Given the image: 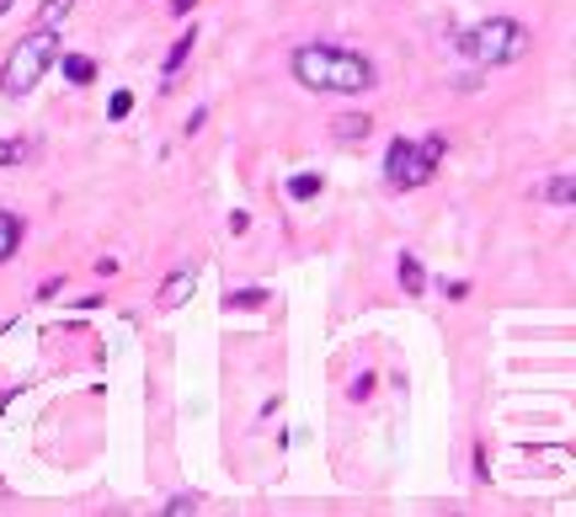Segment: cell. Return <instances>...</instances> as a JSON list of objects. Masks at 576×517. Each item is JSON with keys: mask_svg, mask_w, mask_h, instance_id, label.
<instances>
[{"mask_svg": "<svg viewBox=\"0 0 576 517\" xmlns=\"http://www.w3.org/2000/svg\"><path fill=\"white\" fill-rule=\"evenodd\" d=\"M293 80L310 91H336V96H364L373 80V65L353 48H331V43H304L293 48Z\"/></svg>", "mask_w": 576, "mask_h": 517, "instance_id": "cell-1", "label": "cell"}, {"mask_svg": "<svg viewBox=\"0 0 576 517\" xmlns=\"http://www.w3.org/2000/svg\"><path fill=\"white\" fill-rule=\"evenodd\" d=\"M453 48L464 54V59H475V65H512V59H523L529 54V27L523 22H512V16H492V22H475V27H464V33H453Z\"/></svg>", "mask_w": 576, "mask_h": 517, "instance_id": "cell-2", "label": "cell"}, {"mask_svg": "<svg viewBox=\"0 0 576 517\" xmlns=\"http://www.w3.org/2000/svg\"><path fill=\"white\" fill-rule=\"evenodd\" d=\"M59 59V27H33L27 38L5 54V70H0V91L5 96H27L43 80V70Z\"/></svg>", "mask_w": 576, "mask_h": 517, "instance_id": "cell-3", "label": "cell"}, {"mask_svg": "<svg viewBox=\"0 0 576 517\" xmlns=\"http://www.w3.org/2000/svg\"><path fill=\"white\" fill-rule=\"evenodd\" d=\"M443 134H433V139H390V150H384V176H390V187H401V193H412V187H427L433 176H438V160H443Z\"/></svg>", "mask_w": 576, "mask_h": 517, "instance_id": "cell-4", "label": "cell"}, {"mask_svg": "<svg viewBox=\"0 0 576 517\" xmlns=\"http://www.w3.org/2000/svg\"><path fill=\"white\" fill-rule=\"evenodd\" d=\"M331 134H336L342 145H358V139H369L373 134V118L369 113H342V118L331 123Z\"/></svg>", "mask_w": 576, "mask_h": 517, "instance_id": "cell-5", "label": "cell"}, {"mask_svg": "<svg viewBox=\"0 0 576 517\" xmlns=\"http://www.w3.org/2000/svg\"><path fill=\"white\" fill-rule=\"evenodd\" d=\"M193 38H198V33H182V38L171 43V54H165V76H161V85H176L182 65H187V54H193Z\"/></svg>", "mask_w": 576, "mask_h": 517, "instance_id": "cell-6", "label": "cell"}, {"mask_svg": "<svg viewBox=\"0 0 576 517\" xmlns=\"http://www.w3.org/2000/svg\"><path fill=\"white\" fill-rule=\"evenodd\" d=\"M187 294H193V273H171L155 305H161V310H176V305H187Z\"/></svg>", "mask_w": 576, "mask_h": 517, "instance_id": "cell-7", "label": "cell"}, {"mask_svg": "<svg viewBox=\"0 0 576 517\" xmlns=\"http://www.w3.org/2000/svg\"><path fill=\"white\" fill-rule=\"evenodd\" d=\"M16 245H22V219L0 208V262H11V256H16Z\"/></svg>", "mask_w": 576, "mask_h": 517, "instance_id": "cell-8", "label": "cell"}, {"mask_svg": "<svg viewBox=\"0 0 576 517\" xmlns=\"http://www.w3.org/2000/svg\"><path fill=\"white\" fill-rule=\"evenodd\" d=\"M65 80H70V85H91V80H96V59H85V54H65Z\"/></svg>", "mask_w": 576, "mask_h": 517, "instance_id": "cell-9", "label": "cell"}, {"mask_svg": "<svg viewBox=\"0 0 576 517\" xmlns=\"http://www.w3.org/2000/svg\"><path fill=\"white\" fill-rule=\"evenodd\" d=\"M70 11H76V0H43L38 16H33V27H59Z\"/></svg>", "mask_w": 576, "mask_h": 517, "instance_id": "cell-10", "label": "cell"}, {"mask_svg": "<svg viewBox=\"0 0 576 517\" xmlns=\"http://www.w3.org/2000/svg\"><path fill=\"white\" fill-rule=\"evenodd\" d=\"M401 288H406V294H427V273H422L416 256H401Z\"/></svg>", "mask_w": 576, "mask_h": 517, "instance_id": "cell-11", "label": "cell"}, {"mask_svg": "<svg viewBox=\"0 0 576 517\" xmlns=\"http://www.w3.org/2000/svg\"><path fill=\"white\" fill-rule=\"evenodd\" d=\"M572 198H576V176H555L544 187V203H555V208H572Z\"/></svg>", "mask_w": 576, "mask_h": 517, "instance_id": "cell-12", "label": "cell"}, {"mask_svg": "<svg viewBox=\"0 0 576 517\" xmlns=\"http://www.w3.org/2000/svg\"><path fill=\"white\" fill-rule=\"evenodd\" d=\"M262 305H267L262 288H246V294H230V299H224V310H262Z\"/></svg>", "mask_w": 576, "mask_h": 517, "instance_id": "cell-13", "label": "cell"}, {"mask_svg": "<svg viewBox=\"0 0 576 517\" xmlns=\"http://www.w3.org/2000/svg\"><path fill=\"white\" fill-rule=\"evenodd\" d=\"M288 193H293V198H315V193H321V176H315V171H299V176L288 182Z\"/></svg>", "mask_w": 576, "mask_h": 517, "instance_id": "cell-14", "label": "cell"}, {"mask_svg": "<svg viewBox=\"0 0 576 517\" xmlns=\"http://www.w3.org/2000/svg\"><path fill=\"white\" fill-rule=\"evenodd\" d=\"M187 513H198V496H193V491H182V496L165 502V517H187Z\"/></svg>", "mask_w": 576, "mask_h": 517, "instance_id": "cell-15", "label": "cell"}, {"mask_svg": "<svg viewBox=\"0 0 576 517\" xmlns=\"http://www.w3.org/2000/svg\"><path fill=\"white\" fill-rule=\"evenodd\" d=\"M22 156H27V145H22V139H0V165H16Z\"/></svg>", "mask_w": 576, "mask_h": 517, "instance_id": "cell-16", "label": "cell"}, {"mask_svg": "<svg viewBox=\"0 0 576 517\" xmlns=\"http://www.w3.org/2000/svg\"><path fill=\"white\" fill-rule=\"evenodd\" d=\"M128 113H134V91H118L113 96V118H128Z\"/></svg>", "mask_w": 576, "mask_h": 517, "instance_id": "cell-17", "label": "cell"}, {"mask_svg": "<svg viewBox=\"0 0 576 517\" xmlns=\"http://www.w3.org/2000/svg\"><path fill=\"white\" fill-rule=\"evenodd\" d=\"M193 5H198V0H171V11H176V16H182V11H193Z\"/></svg>", "mask_w": 576, "mask_h": 517, "instance_id": "cell-18", "label": "cell"}, {"mask_svg": "<svg viewBox=\"0 0 576 517\" xmlns=\"http://www.w3.org/2000/svg\"><path fill=\"white\" fill-rule=\"evenodd\" d=\"M11 5H16V0H0V16H5V11H11Z\"/></svg>", "mask_w": 576, "mask_h": 517, "instance_id": "cell-19", "label": "cell"}]
</instances>
